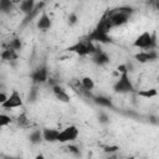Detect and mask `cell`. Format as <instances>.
<instances>
[{
	"mask_svg": "<svg viewBox=\"0 0 159 159\" xmlns=\"http://www.w3.org/2000/svg\"><path fill=\"white\" fill-rule=\"evenodd\" d=\"M98 48L93 45L92 41H89L87 39V41H80L72 46H70L67 48V51H71V52H76L77 55L80 56H87V55H93Z\"/></svg>",
	"mask_w": 159,
	"mask_h": 159,
	"instance_id": "6da1fadb",
	"label": "cell"
},
{
	"mask_svg": "<svg viewBox=\"0 0 159 159\" xmlns=\"http://www.w3.org/2000/svg\"><path fill=\"white\" fill-rule=\"evenodd\" d=\"M133 46H135V47H138V48L150 50V48H153V47L155 46V37H154L150 32L145 31V32H143L142 35H139V36L134 40Z\"/></svg>",
	"mask_w": 159,
	"mask_h": 159,
	"instance_id": "7a4b0ae2",
	"label": "cell"
},
{
	"mask_svg": "<svg viewBox=\"0 0 159 159\" xmlns=\"http://www.w3.org/2000/svg\"><path fill=\"white\" fill-rule=\"evenodd\" d=\"M114 91L117 93H127V92H133L134 91V87L129 80V76H128V72L125 73H120L118 81L114 83Z\"/></svg>",
	"mask_w": 159,
	"mask_h": 159,
	"instance_id": "3957f363",
	"label": "cell"
},
{
	"mask_svg": "<svg viewBox=\"0 0 159 159\" xmlns=\"http://www.w3.org/2000/svg\"><path fill=\"white\" fill-rule=\"evenodd\" d=\"M78 137V129L76 125H68L63 130L60 132L57 142L60 143H67V142H72Z\"/></svg>",
	"mask_w": 159,
	"mask_h": 159,
	"instance_id": "277c9868",
	"label": "cell"
},
{
	"mask_svg": "<svg viewBox=\"0 0 159 159\" xmlns=\"http://www.w3.org/2000/svg\"><path fill=\"white\" fill-rule=\"evenodd\" d=\"M1 108L4 109H10V108H19V107H22V99H21V96L19 94V92L16 89H14L11 92V94L7 97V99L0 104Z\"/></svg>",
	"mask_w": 159,
	"mask_h": 159,
	"instance_id": "5b68a950",
	"label": "cell"
},
{
	"mask_svg": "<svg viewBox=\"0 0 159 159\" xmlns=\"http://www.w3.org/2000/svg\"><path fill=\"white\" fill-rule=\"evenodd\" d=\"M31 78H32V82L36 83V84L45 83L46 81H48V71H47V67L46 66H41L37 70H35L34 73L31 75Z\"/></svg>",
	"mask_w": 159,
	"mask_h": 159,
	"instance_id": "8992f818",
	"label": "cell"
},
{
	"mask_svg": "<svg viewBox=\"0 0 159 159\" xmlns=\"http://www.w3.org/2000/svg\"><path fill=\"white\" fill-rule=\"evenodd\" d=\"M88 40L92 41V42H101V43H106V42H109L111 39L108 36V32H104V31H101L98 29H94L89 36H88Z\"/></svg>",
	"mask_w": 159,
	"mask_h": 159,
	"instance_id": "52a82bcc",
	"label": "cell"
},
{
	"mask_svg": "<svg viewBox=\"0 0 159 159\" xmlns=\"http://www.w3.org/2000/svg\"><path fill=\"white\" fill-rule=\"evenodd\" d=\"M134 58L137 61H139L140 63H145V62H149V61H153L157 58V53L152 50V51H143V52H139V53H135L134 55Z\"/></svg>",
	"mask_w": 159,
	"mask_h": 159,
	"instance_id": "ba28073f",
	"label": "cell"
},
{
	"mask_svg": "<svg viewBox=\"0 0 159 159\" xmlns=\"http://www.w3.org/2000/svg\"><path fill=\"white\" fill-rule=\"evenodd\" d=\"M58 134H60V130H57V129H53V128H45V129L42 130L43 140H46V142H50V143L57 142Z\"/></svg>",
	"mask_w": 159,
	"mask_h": 159,
	"instance_id": "9c48e42d",
	"label": "cell"
},
{
	"mask_svg": "<svg viewBox=\"0 0 159 159\" xmlns=\"http://www.w3.org/2000/svg\"><path fill=\"white\" fill-rule=\"evenodd\" d=\"M93 62L98 66H103V65H107L109 62V57L107 56V53H104L103 51L101 50H97L94 53H93Z\"/></svg>",
	"mask_w": 159,
	"mask_h": 159,
	"instance_id": "30bf717a",
	"label": "cell"
},
{
	"mask_svg": "<svg viewBox=\"0 0 159 159\" xmlns=\"http://www.w3.org/2000/svg\"><path fill=\"white\" fill-rule=\"evenodd\" d=\"M51 25H52L51 19L48 17V15H47L46 12H43V14L40 16V19L37 20V27H39L40 30H42V31L48 30V29L51 27Z\"/></svg>",
	"mask_w": 159,
	"mask_h": 159,
	"instance_id": "8fae6325",
	"label": "cell"
},
{
	"mask_svg": "<svg viewBox=\"0 0 159 159\" xmlns=\"http://www.w3.org/2000/svg\"><path fill=\"white\" fill-rule=\"evenodd\" d=\"M34 9H35V0H22L20 4V10L26 15H29Z\"/></svg>",
	"mask_w": 159,
	"mask_h": 159,
	"instance_id": "7c38bea8",
	"label": "cell"
},
{
	"mask_svg": "<svg viewBox=\"0 0 159 159\" xmlns=\"http://www.w3.org/2000/svg\"><path fill=\"white\" fill-rule=\"evenodd\" d=\"M1 58L5 60V61H12V60H16V58H17V53H16V51H15L14 48L7 47V48H5V50L2 51Z\"/></svg>",
	"mask_w": 159,
	"mask_h": 159,
	"instance_id": "4fadbf2b",
	"label": "cell"
},
{
	"mask_svg": "<svg viewBox=\"0 0 159 159\" xmlns=\"http://www.w3.org/2000/svg\"><path fill=\"white\" fill-rule=\"evenodd\" d=\"M137 94H138L139 97H143V98H147V99H149V98H153V97H155V96L158 94V91H157L155 88H149V89L138 91V92H137Z\"/></svg>",
	"mask_w": 159,
	"mask_h": 159,
	"instance_id": "5bb4252c",
	"label": "cell"
},
{
	"mask_svg": "<svg viewBox=\"0 0 159 159\" xmlns=\"http://www.w3.org/2000/svg\"><path fill=\"white\" fill-rule=\"evenodd\" d=\"M30 142L32 143V144H39L42 139H43V135H42V130H40V129H36V130H34V132H31V134H30Z\"/></svg>",
	"mask_w": 159,
	"mask_h": 159,
	"instance_id": "9a60e30c",
	"label": "cell"
},
{
	"mask_svg": "<svg viewBox=\"0 0 159 159\" xmlns=\"http://www.w3.org/2000/svg\"><path fill=\"white\" fill-rule=\"evenodd\" d=\"M93 98H94V102L97 104L102 106V107H113L111 99L107 98V97H104V96H97V97H93Z\"/></svg>",
	"mask_w": 159,
	"mask_h": 159,
	"instance_id": "2e32d148",
	"label": "cell"
},
{
	"mask_svg": "<svg viewBox=\"0 0 159 159\" xmlns=\"http://www.w3.org/2000/svg\"><path fill=\"white\" fill-rule=\"evenodd\" d=\"M81 84H82V87H83L84 89H87V91H92V89L94 88V82H93V80H92L91 77H83V78L81 80Z\"/></svg>",
	"mask_w": 159,
	"mask_h": 159,
	"instance_id": "e0dca14e",
	"label": "cell"
},
{
	"mask_svg": "<svg viewBox=\"0 0 159 159\" xmlns=\"http://www.w3.org/2000/svg\"><path fill=\"white\" fill-rule=\"evenodd\" d=\"M12 0H0V9L2 10V12H9L12 9Z\"/></svg>",
	"mask_w": 159,
	"mask_h": 159,
	"instance_id": "ac0fdd59",
	"label": "cell"
},
{
	"mask_svg": "<svg viewBox=\"0 0 159 159\" xmlns=\"http://www.w3.org/2000/svg\"><path fill=\"white\" fill-rule=\"evenodd\" d=\"M55 96H56V98L58 99V101H61V102H65V103H68L70 102V96H68V93L65 91V89H62V91H60V92H57V93H55Z\"/></svg>",
	"mask_w": 159,
	"mask_h": 159,
	"instance_id": "d6986e66",
	"label": "cell"
},
{
	"mask_svg": "<svg viewBox=\"0 0 159 159\" xmlns=\"http://www.w3.org/2000/svg\"><path fill=\"white\" fill-rule=\"evenodd\" d=\"M9 47L14 48L15 51H19V50H21V40H20L19 37H15V39H12V40L10 41V43H9Z\"/></svg>",
	"mask_w": 159,
	"mask_h": 159,
	"instance_id": "ffe728a7",
	"label": "cell"
},
{
	"mask_svg": "<svg viewBox=\"0 0 159 159\" xmlns=\"http://www.w3.org/2000/svg\"><path fill=\"white\" fill-rule=\"evenodd\" d=\"M10 122H11V119H10L9 116H6V114H0V125H1V127H6L7 124H10Z\"/></svg>",
	"mask_w": 159,
	"mask_h": 159,
	"instance_id": "44dd1931",
	"label": "cell"
},
{
	"mask_svg": "<svg viewBox=\"0 0 159 159\" xmlns=\"http://www.w3.org/2000/svg\"><path fill=\"white\" fill-rule=\"evenodd\" d=\"M17 123H19V125H21V127L27 125V118H26V116H25L24 113L17 118Z\"/></svg>",
	"mask_w": 159,
	"mask_h": 159,
	"instance_id": "7402d4cb",
	"label": "cell"
},
{
	"mask_svg": "<svg viewBox=\"0 0 159 159\" xmlns=\"http://www.w3.org/2000/svg\"><path fill=\"white\" fill-rule=\"evenodd\" d=\"M118 149H119L118 145H106V147L103 148V150H104L106 153H114V152H117Z\"/></svg>",
	"mask_w": 159,
	"mask_h": 159,
	"instance_id": "603a6c76",
	"label": "cell"
},
{
	"mask_svg": "<svg viewBox=\"0 0 159 159\" xmlns=\"http://www.w3.org/2000/svg\"><path fill=\"white\" fill-rule=\"evenodd\" d=\"M36 94H37V88H36V87H34V88L30 91V93H29V101L34 102V101L36 99Z\"/></svg>",
	"mask_w": 159,
	"mask_h": 159,
	"instance_id": "cb8c5ba5",
	"label": "cell"
},
{
	"mask_svg": "<svg viewBox=\"0 0 159 159\" xmlns=\"http://www.w3.org/2000/svg\"><path fill=\"white\" fill-rule=\"evenodd\" d=\"M77 22V15L76 14H70V16H68V24L70 25H75Z\"/></svg>",
	"mask_w": 159,
	"mask_h": 159,
	"instance_id": "d4e9b609",
	"label": "cell"
},
{
	"mask_svg": "<svg viewBox=\"0 0 159 159\" xmlns=\"http://www.w3.org/2000/svg\"><path fill=\"white\" fill-rule=\"evenodd\" d=\"M117 71L119 73H125V72H128V67H127V65H119L117 67Z\"/></svg>",
	"mask_w": 159,
	"mask_h": 159,
	"instance_id": "484cf974",
	"label": "cell"
},
{
	"mask_svg": "<svg viewBox=\"0 0 159 159\" xmlns=\"http://www.w3.org/2000/svg\"><path fill=\"white\" fill-rule=\"evenodd\" d=\"M149 4H150L157 11H159V0H149Z\"/></svg>",
	"mask_w": 159,
	"mask_h": 159,
	"instance_id": "4316f807",
	"label": "cell"
},
{
	"mask_svg": "<svg viewBox=\"0 0 159 159\" xmlns=\"http://www.w3.org/2000/svg\"><path fill=\"white\" fill-rule=\"evenodd\" d=\"M67 149H68L70 152H72L73 154H76V155H77V154H80V149H78L77 147H75V145H68V148H67Z\"/></svg>",
	"mask_w": 159,
	"mask_h": 159,
	"instance_id": "83f0119b",
	"label": "cell"
},
{
	"mask_svg": "<svg viewBox=\"0 0 159 159\" xmlns=\"http://www.w3.org/2000/svg\"><path fill=\"white\" fill-rule=\"evenodd\" d=\"M6 99H7V96H6L4 92H1V93H0V104H1V103H4Z\"/></svg>",
	"mask_w": 159,
	"mask_h": 159,
	"instance_id": "f1b7e54d",
	"label": "cell"
},
{
	"mask_svg": "<svg viewBox=\"0 0 159 159\" xmlns=\"http://www.w3.org/2000/svg\"><path fill=\"white\" fill-rule=\"evenodd\" d=\"M107 119H108V117H107L106 114H103V113H102V114H101V117H99V120H101L102 123H106V122H107Z\"/></svg>",
	"mask_w": 159,
	"mask_h": 159,
	"instance_id": "f546056e",
	"label": "cell"
},
{
	"mask_svg": "<svg viewBox=\"0 0 159 159\" xmlns=\"http://www.w3.org/2000/svg\"><path fill=\"white\" fill-rule=\"evenodd\" d=\"M21 1H22V0H12L14 4H21Z\"/></svg>",
	"mask_w": 159,
	"mask_h": 159,
	"instance_id": "4dcf8cb0",
	"label": "cell"
},
{
	"mask_svg": "<svg viewBox=\"0 0 159 159\" xmlns=\"http://www.w3.org/2000/svg\"><path fill=\"white\" fill-rule=\"evenodd\" d=\"M158 81H159V76H158Z\"/></svg>",
	"mask_w": 159,
	"mask_h": 159,
	"instance_id": "1f68e13d",
	"label": "cell"
}]
</instances>
